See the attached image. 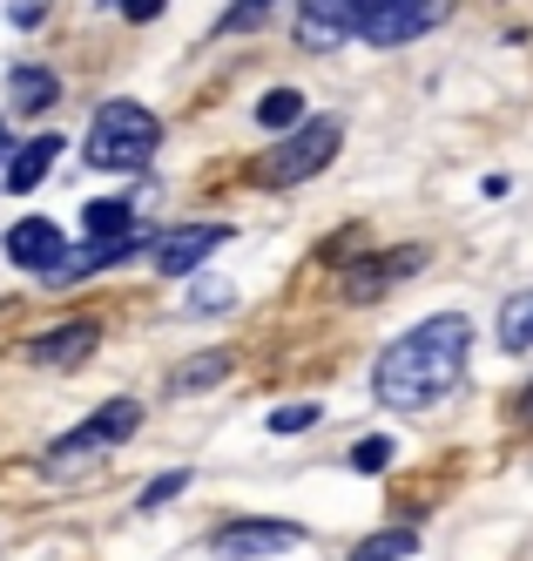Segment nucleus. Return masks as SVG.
<instances>
[{"instance_id":"nucleus-1","label":"nucleus","mask_w":533,"mask_h":561,"mask_svg":"<svg viewBox=\"0 0 533 561\" xmlns=\"http://www.w3.org/2000/svg\"><path fill=\"white\" fill-rule=\"evenodd\" d=\"M466 345H473V325H466L460 311L419 318L405 339H392V345L379 352V399H385V407H398V413L432 407V399L460 379Z\"/></svg>"},{"instance_id":"nucleus-2","label":"nucleus","mask_w":533,"mask_h":561,"mask_svg":"<svg viewBox=\"0 0 533 561\" xmlns=\"http://www.w3.org/2000/svg\"><path fill=\"white\" fill-rule=\"evenodd\" d=\"M155 142H162V123L142 102H102L89 115V149L81 156H89L95 170H142L155 156Z\"/></svg>"},{"instance_id":"nucleus-3","label":"nucleus","mask_w":533,"mask_h":561,"mask_svg":"<svg viewBox=\"0 0 533 561\" xmlns=\"http://www.w3.org/2000/svg\"><path fill=\"white\" fill-rule=\"evenodd\" d=\"M338 142H345V123H332V115H317V123H304L283 149H270L264 163H257V183H304V176H317L324 163L338 156Z\"/></svg>"},{"instance_id":"nucleus-4","label":"nucleus","mask_w":533,"mask_h":561,"mask_svg":"<svg viewBox=\"0 0 533 561\" xmlns=\"http://www.w3.org/2000/svg\"><path fill=\"white\" fill-rule=\"evenodd\" d=\"M439 21V0H364V14H358V34L372 48H398V42H413L419 27Z\"/></svg>"},{"instance_id":"nucleus-5","label":"nucleus","mask_w":533,"mask_h":561,"mask_svg":"<svg viewBox=\"0 0 533 561\" xmlns=\"http://www.w3.org/2000/svg\"><path fill=\"white\" fill-rule=\"evenodd\" d=\"M223 237H230L223 224H183V230H162L149 244V257H155L162 277H189V271H202V257H210Z\"/></svg>"},{"instance_id":"nucleus-6","label":"nucleus","mask_w":533,"mask_h":561,"mask_svg":"<svg viewBox=\"0 0 533 561\" xmlns=\"http://www.w3.org/2000/svg\"><path fill=\"white\" fill-rule=\"evenodd\" d=\"M304 535L291 528V520H236V528H223L210 548L217 561H264V554H291Z\"/></svg>"},{"instance_id":"nucleus-7","label":"nucleus","mask_w":533,"mask_h":561,"mask_svg":"<svg viewBox=\"0 0 533 561\" xmlns=\"http://www.w3.org/2000/svg\"><path fill=\"white\" fill-rule=\"evenodd\" d=\"M358 14H364V0H304V14H298V42L304 48H338L358 34Z\"/></svg>"},{"instance_id":"nucleus-8","label":"nucleus","mask_w":533,"mask_h":561,"mask_svg":"<svg viewBox=\"0 0 533 561\" xmlns=\"http://www.w3.org/2000/svg\"><path fill=\"white\" fill-rule=\"evenodd\" d=\"M136 420H142V407L136 399H108V407L89 420V426H74L61 447H55V460H68V454H89V447H115V439H129L136 433Z\"/></svg>"},{"instance_id":"nucleus-9","label":"nucleus","mask_w":533,"mask_h":561,"mask_svg":"<svg viewBox=\"0 0 533 561\" xmlns=\"http://www.w3.org/2000/svg\"><path fill=\"white\" fill-rule=\"evenodd\" d=\"M8 257H14L21 271H48V277H55V264L68 257V244H61V230H55L48 217H21V224L8 230Z\"/></svg>"},{"instance_id":"nucleus-10","label":"nucleus","mask_w":533,"mask_h":561,"mask_svg":"<svg viewBox=\"0 0 533 561\" xmlns=\"http://www.w3.org/2000/svg\"><path fill=\"white\" fill-rule=\"evenodd\" d=\"M89 352H95V325H61L27 345V366H81Z\"/></svg>"},{"instance_id":"nucleus-11","label":"nucleus","mask_w":533,"mask_h":561,"mask_svg":"<svg viewBox=\"0 0 533 561\" xmlns=\"http://www.w3.org/2000/svg\"><path fill=\"white\" fill-rule=\"evenodd\" d=\"M405 271H426V251H392L385 264H358V271L345 277V291H351V298H372V291H385L392 277H405Z\"/></svg>"},{"instance_id":"nucleus-12","label":"nucleus","mask_w":533,"mask_h":561,"mask_svg":"<svg viewBox=\"0 0 533 561\" xmlns=\"http://www.w3.org/2000/svg\"><path fill=\"white\" fill-rule=\"evenodd\" d=\"M55 156H61V136H34V142H21V149L8 156V183H14V190H34L40 176L55 170Z\"/></svg>"},{"instance_id":"nucleus-13","label":"nucleus","mask_w":533,"mask_h":561,"mask_svg":"<svg viewBox=\"0 0 533 561\" xmlns=\"http://www.w3.org/2000/svg\"><path fill=\"white\" fill-rule=\"evenodd\" d=\"M121 237H136L129 196H102V204H89V244H121Z\"/></svg>"},{"instance_id":"nucleus-14","label":"nucleus","mask_w":533,"mask_h":561,"mask_svg":"<svg viewBox=\"0 0 533 561\" xmlns=\"http://www.w3.org/2000/svg\"><path fill=\"white\" fill-rule=\"evenodd\" d=\"M8 95H14V108H48L61 95V82H55L48 68H14L8 75Z\"/></svg>"},{"instance_id":"nucleus-15","label":"nucleus","mask_w":533,"mask_h":561,"mask_svg":"<svg viewBox=\"0 0 533 561\" xmlns=\"http://www.w3.org/2000/svg\"><path fill=\"white\" fill-rule=\"evenodd\" d=\"M500 345L507 352H526L533 345V291L507 298V311H500Z\"/></svg>"},{"instance_id":"nucleus-16","label":"nucleus","mask_w":533,"mask_h":561,"mask_svg":"<svg viewBox=\"0 0 533 561\" xmlns=\"http://www.w3.org/2000/svg\"><path fill=\"white\" fill-rule=\"evenodd\" d=\"M257 123H264V129H298V123H304V95H298V89H270V95L257 102Z\"/></svg>"},{"instance_id":"nucleus-17","label":"nucleus","mask_w":533,"mask_h":561,"mask_svg":"<svg viewBox=\"0 0 533 561\" xmlns=\"http://www.w3.org/2000/svg\"><path fill=\"white\" fill-rule=\"evenodd\" d=\"M419 548V535L413 528H385V535H372V541H358L351 548V561H405Z\"/></svg>"},{"instance_id":"nucleus-18","label":"nucleus","mask_w":533,"mask_h":561,"mask_svg":"<svg viewBox=\"0 0 533 561\" xmlns=\"http://www.w3.org/2000/svg\"><path fill=\"white\" fill-rule=\"evenodd\" d=\"M223 373H230V352H210V358H189V366L176 373V386H183V392H189V386H217Z\"/></svg>"},{"instance_id":"nucleus-19","label":"nucleus","mask_w":533,"mask_h":561,"mask_svg":"<svg viewBox=\"0 0 533 561\" xmlns=\"http://www.w3.org/2000/svg\"><path fill=\"white\" fill-rule=\"evenodd\" d=\"M236 291H230V277H196V291H189V305L196 311H223Z\"/></svg>"},{"instance_id":"nucleus-20","label":"nucleus","mask_w":533,"mask_h":561,"mask_svg":"<svg viewBox=\"0 0 533 561\" xmlns=\"http://www.w3.org/2000/svg\"><path fill=\"white\" fill-rule=\"evenodd\" d=\"M385 460H392V439H358V447H351V467L358 473H379Z\"/></svg>"},{"instance_id":"nucleus-21","label":"nucleus","mask_w":533,"mask_h":561,"mask_svg":"<svg viewBox=\"0 0 533 561\" xmlns=\"http://www.w3.org/2000/svg\"><path fill=\"white\" fill-rule=\"evenodd\" d=\"M304 426H317V399H311V407H283V413H270V433H304Z\"/></svg>"},{"instance_id":"nucleus-22","label":"nucleus","mask_w":533,"mask_h":561,"mask_svg":"<svg viewBox=\"0 0 533 561\" xmlns=\"http://www.w3.org/2000/svg\"><path fill=\"white\" fill-rule=\"evenodd\" d=\"M183 488H189V473H162L155 488H142V507H162V501H176Z\"/></svg>"},{"instance_id":"nucleus-23","label":"nucleus","mask_w":533,"mask_h":561,"mask_svg":"<svg viewBox=\"0 0 533 561\" xmlns=\"http://www.w3.org/2000/svg\"><path fill=\"white\" fill-rule=\"evenodd\" d=\"M520 420H526V426H533V386H526V392H520Z\"/></svg>"},{"instance_id":"nucleus-24","label":"nucleus","mask_w":533,"mask_h":561,"mask_svg":"<svg viewBox=\"0 0 533 561\" xmlns=\"http://www.w3.org/2000/svg\"><path fill=\"white\" fill-rule=\"evenodd\" d=\"M0 156H8V123H0Z\"/></svg>"}]
</instances>
